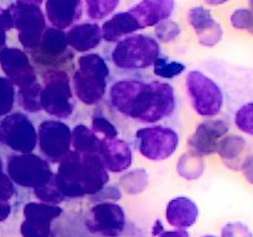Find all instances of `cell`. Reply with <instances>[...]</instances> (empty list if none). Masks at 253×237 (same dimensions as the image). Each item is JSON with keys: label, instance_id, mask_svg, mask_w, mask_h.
Listing matches in <instances>:
<instances>
[{"label": "cell", "instance_id": "6da1fadb", "mask_svg": "<svg viewBox=\"0 0 253 237\" xmlns=\"http://www.w3.org/2000/svg\"><path fill=\"white\" fill-rule=\"evenodd\" d=\"M109 99L116 111L142 123H156L175 111L174 88L161 80H118L109 89Z\"/></svg>", "mask_w": 253, "mask_h": 237}, {"label": "cell", "instance_id": "52a82bcc", "mask_svg": "<svg viewBox=\"0 0 253 237\" xmlns=\"http://www.w3.org/2000/svg\"><path fill=\"white\" fill-rule=\"evenodd\" d=\"M32 62L44 71L66 69L72 66L74 59L73 52L69 49L67 32L56 27L44 30L40 44L31 53Z\"/></svg>", "mask_w": 253, "mask_h": 237}, {"label": "cell", "instance_id": "1f68e13d", "mask_svg": "<svg viewBox=\"0 0 253 237\" xmlns=\"http://www.w3.org/2000/svg\"><path fill=\"white\" fill-rule=\"evenodd\" d=\"M91 130L98 136H101L103 140H113L119 136L118 127L100 114H94L91 118Z\"/></svg>", "mask_w": 253, "mask_h": 237}, {"label": "cell", "instance_id": "8fae6325", "mask_svg": "<svg viewBox=\"0 0 253 237\" xmlns=\"http://www.w3.org/2000/svg\"><path fill=\"white\" fill-rule=\"evenodd\" d=\"M37 146L48 163H59L71 151L72 130L61 120H46L37 128Z\"/></svg>", "mask_w": 253, "mask_h": 237}, {"label": "cell", "instance_id": "d4e9b609", "mask_svg": "<svg viewBox=\"0 0 253 237\" xmlns=\"http://www.w3.org/2000/svg\"><path fill=\"white\" fill-rule=\"evenodd\" d=\"M101 138L88 126L79 123L72 130V147L79 153H96L100 150Z\"/></svg>", "mask_w": 253, "mask_h": 237}, {"label": "cell", "instance_id": "ffe728a7", "mask_svg": "<svg viewBox=\"0 0 253 237\" xmlns=\"http://www.w3.org/2000/svg\"><path fill=\"white\" fill-rule=\"evenodd\" d=\"M174 0H141L128 11L137 20L142 29L152 27L163 20H168L173 14Z\"/></svg>", "mask_w": 253, "mask_h": 237}, {"label": "cell", "instance_id": "8992f818", "mask_svg": "<svg viewBox=\"0 0 253 237\" xmlns=\"http://www.w3.org/2000/svg\"><path fill=\"white\" fill-rule=\"evenodd\" d=\"M185 86L193 110L198 115L215 118L221 113L225 94L214 79L199 71H190L187 74Z\"/></svg>", "mask_w": 253, "mask_h": 237}, {"label": "cell", "instance_id": "5bb4252c", "mask_svg": "<svg viewBox=\"0 0 253 237\" xmlns=\"http://www.w3.org/2000/svg\"><path fill=\"white\" fill-rule=\"evenodd\" d=\"M63 212L59 205L41 201L27 202L24 206V217L20 232L22 237H49L51 224Z\"/></svg>", "mask_w": 253, "mask_h": 237}, {"label": "cell", "instance_id": "7c38bea8", "mask_svg": "<svg viewBox=\"0 0 253 237\" xmlns=\"http://www.w3.org/2000/svg\"><path fill=\"white\" fill-rule=\"evenodd\" d=\"M0 142L17 153H32L37 147V130L25 114H10L0 122Z\"/></svg>", "mask_w": 253, "mask_h": 237}, {"label": "cell", "instance_id": "d6a6232c", "mask_svg": "<svg viewBox=\"0 0 253 237\" xmlns=\"http://www.w3.org/2000/svg\"><path fill=\"white\" fill-rule=\"evenodd\" d=\"M15 104L14 84L7 78L0 77V116L7 115Z\"/></svg>", "mask_w": 253, "mask_h": 237}, {"label": "cell", "instance_id": "ab89813d", "mask_svg": "<svg viewBox=\"0 0 253 237\" xmlns=\"http://www.w3.org/2000/svg\"><path fill=\"white\" fill-rule=\"evenodd\" d=\"M160 237H190L187 230H173V231H162Z\"/></svg>", "mask_w": 253, "mask_h": 237}, {"label": "cell", "instance_id": "44dd1931", "mask_svg": "<svg viewBox=\"0 0 253 237\" xmlns=\"http://www.w3.org/2000/svg\"><path fill=\"white\" fill-rule=\"evenodd\" d=\"M199 210L197 204L187 197H178L170 200L166 207V219L170 226L187 230L197 222Z\"/></svg>", "mask_w": 253, "mask_h": 237}, {"label": "cell", "instance_id": "484cf974", "mask_svg": "<svg viewBox=\"0 0 253 237\" xmlns=\"http://www.w3.org/2000/svg\"><path fill=\"white\" fill-rule=\"evenodd\" d=\"M205 170V163L203 157L187 152L180 156L177 164V172L187 180H195L202 177Z\"/></svg>", "mask_w": 253, "mask_h": 237}, {"label": "cell", "instance_id": "d6986e66", "mask_svg": "<svg viewBox=\"0 0 253 237\" xmlns=\"http://www.w3.org/2000/svg\"><path fill=\"white\" fill-rule=\"evenodd\" d=\"M82 0H46V20L52 27L66 30L73 26L82 16Z\"/></svg>", "mask_w": 253, "mask_h": 237}, {"label": "cell", "instance_id": "603a6c76", "mask_svg": "<svg viewBox=\"0 0 253 237\" xmlns=\"http://www.w3.org/2000/svg\"><path fill=\"white\" fill-rule=\"evenodd\" d=\"M100 27L103 40L106 42H119L120 40L133 35L138 30H142L130 11L116 12Z\"/></svg>", "mask_w": 253, "mask_h": 237}, {"label": "cell", "instance_id": "4316f807", "mask_svg": "<svg viewBox=\"0 0 253 237\" xmlns=\"http://www.w3.org/2000/svg\"><path fill=\"white\" fill-rule=\"evenodd\" d=\"M41 91L42 84L39 80L24 86V88H20L17 91V100H19L20 106L27 113H40L42 110Z\"/></svg>", "mask_w": 253, "mask_h": 237}, {"label": "cell", "instance_id": "e575fe53", "mask_svg": "<svg viewBox=\"0 0 253 237\" xmlns=\"http://www.w3.org/2000/svg\"><path fill=\"white\" fill-rule=\"evenodd\" d=\"M123 194H121L120 189L115 185H105L101 190L95 193L94 195H90L89 200L95 204L98 202H106V201H118L121 199Z\"/></svg>", "mask_w": 253, "mask_h": 237}, {"label": "cell", "instance_id": "ba28073f", "mask_svg": "<svg viewBox=\"0 0 253 237\" xmlns=\"http://www.w3.org/2000/svg\"><path fill=\"white\" fill-rule=\"evenodd\" d=\"M7 175L12 183L22 188L42 187L54 178L49 163L35 153H19L7 160Z\"/></svg>", "mask_w": 253, "mask_h": 237}, {"label": "cell", "instance_id": "f1b7e54d", "mask_svg": "<svg viewBox=\"0 0 253 237\" xmlns=\"http://www.w3.org/2000/svg\"><path fill=\"white\" fill-rule=\"evenodd\" d=\"M86 15L91 20H104L118 9L120 0H84Z\"/></svg>", "mask_w": 253, "mask_h": 237}, {"label": "cell", "instance_id": "2e32d148", "mask_svg": "<svg viewBox=\"0 0 253 237\" xmlns=\"http://www.w3.org/2000/svg\"><path fill=\"white\" fill-rule=\"evenodd\" d=\"M229 131V125L224 120L207 118L197 126L188 140L189 152L199 157L212 155L217 151L219 140Z\"/></svg>", "mask_w": 253, "mask_h": 237}, {"label": "cell", "instance_id": "e0dca14e", "mask_svg": "<svg viewBox=\"0 0 253 237\" xmlns=\"http://www.w3.org/2000/svg\"><path fill=\"white\" fill-rule=\"evenodd\" d=\"M99 156L106 170L111 173L126 172L132 164V151L127 142L120 138L103 140L101 138Z\"/></svg>", "mask_w": 253, "mask_h": 237}, {"label": "cell", "instance_id": "cb8c5ba5", "mask_svg": "<svg viewBox=\"0 0 253 237\" xmlns=\"http://www.w3.org/2000/svg\"><path fill=\"white\" fill-rule=\"evenodd\" d=\"M232 121L240 132L253 137V72L247 78L246 94L232 110Z\"/></svg>", "mask_w": 253, "mask_h": 237}, {"label": "cell", "instance_id": "ee69618b", "mask_svg": "<svg viewBox=\"0 0 253 237\" xmlns=\"http://www.w3.org/2000/svg\"><path fill=\"white\" fill-rule=\"evenodd\" d=\"M203 237H215V236H210V235H209V236H203Z\"/></svg>", "mask_w": 253, "mask_h": 237}, {"label": "cell", "instance_id": "277c9868", "mask_svg": "<svg viewBox=\"0 0 253 237\" xmlns=\"http://www.w3.org/2000/svg\"><path fill=\"white\" fill-rule=\"evenodd\" d=\"M160 53L157 40L148 35L135 34L116 42L111 51V62L123 71H138L153 66Z\"/></svg>", "mask_w": 253, "mask_h": 237}, {"label": "cell", "instance_id": "f35d334b", "mask_svg": "<svg viewBox=\"0 0 253 237\" xmlns=\"http://www.w3.org/2000/svg\"><path fill=\"white\" fill-rule=\"evenodd\" d=\"M15 194V187L12 180L9 175L2 172V168H0V204L9 202L12 195Z\"/></svg>", "mask_w": 253, "mask_h": 237}, {"label": "cell", "instance_id": "8d00e7d4", "mask_svg": "<svg viewBox=\"0 0 253 237\" xmlns=\"http://www.w3.org/2000/svg\"><path fill=\"white\" fill-rule=\"evenodd\" d=\"M221 237H253V234L242 222H229L222 227Z\"/></svg>", "mask_w": 253, "mask_h": 237}, {"label": "cell", "instance_id": "3957f363", "mask_svg": "<svg viewBox=\"0 0 253 237\" xmlns=\"http://www.w3.org/2000/svg\"><path fill=\"white\" fill-rule=\"evenodd\" d=\"M110 69L98 53H85L78 58V69L71 79L77 99L85 105L100 103L108 88Z\"/></svg>", "mask_w": 253, "mask_h": 237}, {"label": "cell", "instance_id": "9a60e30c", "mask_svg": "<svg viewBox=\"0 0 253 237\" xmlns=\"http://www.w3.org/2000/svg\"><path fill=\"white\" fill-rule=\"evenodd\" d=\"M0 66L6 78L19 89L37 81L36 69L22 49L4 47L0 51Z\"/></svg>", "mask_w": 253, "mask_h": 237}, {"label": "cell", "instance_id": "836d02e7", "mask_svg": "<svg viewBox=\"0 0 253 237\" xmlns=\"http://www.w3.org/2000/svg\"><path fill=\"white\" fill-rule=\"evenodd\" d=\"M155 34L161 42H172L180 35V27L172 20H163L155 26Z\"/></svg>", "mask_w": 253, "mask_h": 237}, {"label": "cell", "instance_id": "7a4b0ae2", "mask_svg": "<svg viewBox=\"0 0 253 237\" xmlns=\"http://www.w3.org/2000/svg\"><path fill=\"white\" fill-rule=\"evenodd\" d=\"M109 178L100 156L71 150L58 163L54 183L66 198H83L103 189Z\"/></svg>", "mask_w": 253, "mask_h": 237}, {"label": "cell", "instance_id": "b9f144b4", "mask_svg": "<svg viewBox=\"0 0 253 237\" xmlns=\"http://www.w3.org/2000/svg\"><path fill=\"white\" fill-rule=\"evenodd\" d=\"M16 2H21V4H35L41 5L43 0H16Z\"/></svg>", "mask_w": 253, "mask_h": 237}, {"label": "cell", "instance_id": "4fadbf2b", "mask_svg": "<svg viewBox=\"0 0 253 237\" xmlns=\"http://www.w3.org/2000/svg\"><path fill=\"white\" fill-rule=\"evenodd\" d=\"M85 226L91 234H99L104 237H118L125 230V211L116 202H98L89 211Z\"/></svg>", "mask_w": 253, "mask_h": 237}, {"label": "cell", "instance_id": "5b68a950", "mask_svg": "<svg viewBox=\"0 0 253 237\" xmlns=\"http://www.w3.org/2000/svg\"><path fill=\"white\" fill-rule=\"evenodd\" d=\"M41 108L56 118H67L73 114L74 101L71 78L63 69L42 72Z\"/></svg>", "mask_w": 253, "mask_h": 237}, {"label": "cell", "instance_id": "30bf717a", "mask_svg": "<svg viewBox=\"0 0 253 237\" xmlns=\"http://www.w3.org/2000/svg\"><path fill=\"white\" fill-rule=\"evenodd\" d=\"M14 21V29L17 30L19 42L25 51L30 52L37 48L44 30L47 20L40 5L15 2L9 6Z\"/></svg>", "mask_w": 253, "mask_h": 237}, {"label": "cell", "instance_id": "7402d4cb", "mask_svg": "<svg viewBox=\"0 0 253 237\" xmlns=\"http://www.w3.org/2000/svg\"><path fill=\"white\" fill-rule=\"evenodd\" d=\"M68 44L76 52H89L96 48L103 41L101 27L96 22H84L74 25L67 32Z\"/></svg>", "mask_w": 253, "mask_h": 237}, {"label": "cell", "instance_id": "74e56055", "mask_svg": "<svg viewBox=\"0 0 253 237\" xmlns=\"http://www.w3.org/2000/svg\"><path fill=\"white\" fill-rule=\"evenodd\" d=\"M14 29V21L10 9H1L0 7V51L4 48L6 43V31Z\"/></svg>", "mask_w": 253, "mask_h": 237}, {"label": "cell", "instance_id": "60d3db41", "mask_svg": "<svg viewBox=\"0 0 253 237\" xmlns=\"http://www.w3.org/2000/svg\"><path fill=\"white\" fill-rule=\"evenodd\" d=\"M207 4L209 5H212V6H216V5H221V4H225V2L230 1V0H204Z\"/></svg>", "mask_w": 253, "mask_h": 237}, {"label": "cell", "instance_id": "ac0fdd59", "mask_svg": "<svg viewBox=\"0 0 253 237\" xmlns=\"http://www.w3.org/2000/svg\"><path fill=\"white\" fill-rule=\"evenodd\" d=\"M188 21L202 46L212 47L221 40L222 29L211 16L210 10L203 6L192 7L188 14Z\"/></svg>", "mask_w": 253, "mask_h": 237}, {"label": "cell", "instance_id": "d590c367", "mask_svg": "<svg viewBox=\"0 0 253 237\" xmlns=\"http://www.w3.org/2000/svg\"><path fill=\"white\" fill-rule=\"evenodd\" d=\"M231 24L236 29L253 31V12L247 9H237L231 15Z\"/></svg>", "mask_w": 253, "mask_h": 237}, {"label": "cell", "instance_id": "83f0119b", "mask_svg": "<svg viewBox=\"0 0 253 237\" xmlns=\"http://www.w3.org/2000/svg\"><path fill=\"white\" fill-rule=\"evenodd\" d=\"M120 187L125 190L127 194L136 195L142 193L148 185V173L143 168H137V169L126 172L125 174L121 175L119 180Z\"/></svg>", "mask_w": 253, "mask_h": 237}, {"label": "cell", "instance_id": "9c48e42d", "mask_svg": "<svg viewBox=\"0 0 253 237\" xmlns=\"http://www.w3.org/2000/svg\"><path fill=\"white\" fill-rule=\"evenodd\" d=\"M137 150L148 160H165L172 157L179 146V136L172 127L152 125L135 133Z\"/></svg>", "mask_w": 253, "mask_h": 237}, {"label": "cell", "instance_id": "4dcf8cb0", "mask_svg": "<svg viewBox=\"0 0 253 237\" xmlns=\"http://www.w3.org/2000/svg\"><path fill=\"white\" fill-rule=\"evenodd\" d=\"M34 194L37 199L40 200L41 202H46V204H51V205H59L61 202H63L64 200L67 199L59 189L57 188L56 183H54V178L48 182L47 184L42 185V187L35 188Z\"/></svg>", "mask_w": 253, "mask_h": 237}, {"label": "cell", "instance_id": "7bdbcfd3", "mask_svg": "<svg viewBox=\"0 0 253 237\" xmlns=\"http://www.w3.org/2000/svg\"><path fill=\"white\" fill-rule=\"evenodd\" d=\"M249 2H250V6H251L252 12H253V0H249Z\"/></svg>", "mask_w": 253, "mask_h": 237}, {"label": "cell", "instance_id": "f546056e", "mask_svg": "<svg viewBox=\"0 0 253 237\" xmlns=\"http://www.w3.org/2000/svg\"><path fill=\"white\" fill-rule=\"evenodd\" d=\"M187 67L182 62L170 61L168 57H158L153 63V73L163 79H173L185 72Z\"/></svg>", "mask_w": 253, "mask_h": 237}]
</instances>
